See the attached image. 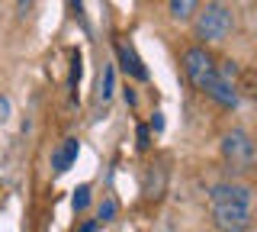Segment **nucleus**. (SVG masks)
Here are the masks:
<instances>
[{"label": "nucleus", "mask_w": 257, "mask_h": 232, "mask_svg": "<svg viewBox=\"0 0 257 232\" xmlns=\"http://www.w3.org/2000/svg\"><path fill=\"white\" fill-rule=\"evenodd\" d=\"M151 129H155V132L164 129V119H161V113H155V119H151Z\"/></svg>", "instance_id": "obj_16"}, {"label": "nucleus", "mask_w": 257, "mask_h": 232, "mask_svg": "<svg viewBox=\"0 0 257 232\" xmlns=\"http://www.w3.org/2000/svg\"><path fill=\"white\" fill-rule=\"evenodd\" d=\"M183 71H187L193 87L206 91V87L212 84V78H215V61H212V55L206 49L196 45V49H187V55H183Z\"/></svg>", "instance_id": "obj_3"}, {"label": "nucleus", "mask_w": 257, "mask_h": 232, "mask_svg": "<svg viewBox=\"0 0 257 232\" xmlns=\"http://www.w3.org/2000/svg\"><path fill=\"white\" fill-rule=\"evenodd\" d=\"M116 52H119V65H122V71H125V74L139 78V81H145V78H148V71H145L142 58L135 55V49H132L128 42H119V45H116Z\"/></svg>", "instance_id": "obj_8"}, {"label": "nucleus", "mask_w": 257, "mask_h": 232, "mask_svg": "<svg viewBox=\"0 0 257 232\" xmlns=\"http://www.w3.org/2000/svg\"><path fill=\"white\" fill-rule=\"evenodd\" d=\"M112 91H116V71H112V65L103 68V84H100V100H109Z\"/></svg>", "instance_id": "obj_11"}, {"label": "nucleus", "mask_w": 257, "mask_h": 232, "mask_svg": "<svg viewBox=\"0 0 257 232\" xmlns=\"http://www.w3.org/2000/svg\"><path fill=\"white\" fill-rule=\"evenodd\" d=\"M167 10H171V17L174 20H190L193 17V13H196L199 10V4H193V0H171V7H167Z\"/></svg>", "instance_id": "obj_9"}, {"label": "nucleus", "mask_w": 257, "mask_h": 232, "mask_svg": "<svg viewBox=\"0 0 257 232\" xmlns=\"http://www.w3.org/2000/svg\"><path fill=\"white\" fill-rule=\"evenodd\" d=\"M209 200H212V206H251V187H244V184H235V181H222L215 184L212 190H209Z\"/></svg>", "instance_id": "obj_5"}, {"label": "nucleus", "mask_w": 257, "mask_h": 232, "mask_svg": "<svg viewBox=\"0 0 257 232\" xmlns=\"http://www.w3.org/2000/svg\"><path fill=\"white\" fill-rule=\"evenodd\" d=\"M203 94H206V97H212L215 103H222V107H238V87L228 84V81H222L219 74L212 78V84H209Z\"/></svg>", "instance_id": "obj_6"}, {"label": "nucleus", "mask_w": 257, "mask_h": 232, "mask_svg": "<svg viewBox=\"0 0 257 232\" xmlns=\"http://www.w3.org/2000/svg\"><path fill=\"white\" fill-rule=\"evenodd\" d=\"M116 213H119L116 197H103V203L96 206V226H100V222H112V219H116Z\"/></svg>", "instance_id": "obj_10"}, {"label": "nucleus", "mask_w": 257, "mask_h": 232, "mask_svg": "<svg viewBox=\"0 0 257 232\" xmlns=\"http://www.w3.org/2000/svg\"><path fill=\"white\" fill-rule=\"evenodd\" d=\"M235 29V17L225 4H206L196 17V39L203 42H222Z\"/></svg>", "instance_id": "obj_1"}, {"label": "nucleus", "mask_w": 257, "mask_h": 232, "mask_svg": "<svg viewBox=\"0 0 257 232\" xmlns=\"http://www.w3.org/2000/svg\"><path fill=\"white\" fill-rule=\"evenodd\" d=\"M7 116H10V100H7L4 94H0V123H4Z\"/></svg>", "instance_id": "obj_14"}, {"label": "nucleus", "mask_w": 257, "mask_h": 232, "mask_svg": "<svg viewBox=\"0 0 257 232\" xmlns=\"http://www.w3.org/2000/svg\"><path fill=\"white\" fill-rule=\"evenodd\" d=\"M71 203H74V210H87L90 206V184H80V187L74 190V197H71Z\"/></svg>", "instance_id": "obj_12"}, {"label": "nucleus", "mask_w": 257, "mask_h": 232, "mask_svg": "<svg viewBox=\"0 0 257 232\" xmlns=\"http://www.w3.org/2000/svg\"><path fill=\"white\" fill-rule=\"evenodd\" d=\"M222 158H225L231 168H235V171H247V168L254 165V158H257L254 139H251L244 129L225 132V135H222Z\"/></svg>", "instance_id": "obj_2"}, {"label": "nucleus", "mask_w": 257, "mask_h": 232, "mask_svg": "<svg viewBox=\"0 0 257 232\" xmlns=\"http://www.w3.org/2000/svg\"><path fill=\"white\" fill-rule=\"evenodd\" d=\"M244 87V94L247 97H257V78L251 74V71H244V84H238V91Z\"/></svg>", "instance_id": "obj_13"}, {"label": "nucleus", "mask_w": 257, "mask_h": 232, "mask_svg": "<svg viewBox=\"0 0 257 232\" xmlns=\"http://www.w3.org/2000/svg\"><path fill=\"white\" fill-rule=\"evenodd\" d=\"M77 151H80V142L77 139H64L58 148H55V155H52V168H55V174H64L71 165L77 162Z\"/></svg>", "instance_id": "obj_7"}, {"label": "nucleus", "mask_w": 257, "mask_h": 232, "mask_svg": "<svg viewBox=\"0 0 257 232\" xmlns=\"http://www.w3.org/2000/svg\"><path fill=\"white\" fill-rule=\"evenodd\" d=\"M96 229V222H84V229H80V232H93Z\"/></svg>", "instance_id": "obj_17"}, {"label": "nucleus", "mask_w": 257, "mask_h": 232, "mask_svg": "<svg viewBox=\"0 0 257 232\" xmlns=\"http://www.w3.org/2000/svg\"><path fill=\"white\" fill-rule=\"evenodd\" d=\"M212 222L219 232H247L251 206H212Z\"/></svg>", "instance_id": "obj_4"}, {"label": "nucleus", "mask_w": 257, "mask_h": 232, "mask_svg": "<svg viewBox=\"0 0 257 232\" xmlns=\"http://www.w3.org/2000/svg\"><path fill=\"white\" fill-rule=\"evenodd\" d=\"M139 145H142V148L151 145V142H148V126H139Z\"/></svg>", "instance_id": "obj_15"}]
</instances>
